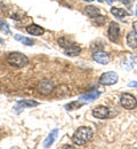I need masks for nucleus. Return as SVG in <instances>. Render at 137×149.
I'll list each match as a JSON object with an SVG mask.
<instances>
[{"label": "nucleus", "mask_w": 137, "mask_h": 149, "mask_svg": "<svg viewBox=\"0 0 137 149\" xmlns=\"http://www.w3.org/2000/svg\"><path fill=\"white\" fill-rule=\"evenodd\" d=\"M14 38H15L17 41H20V42H22L23 45H26V46H32V45L34 44V41H33L31 38L23 37V36H21V35H19V33H16V35L14 36Z\"/></svg>", "instance_id": "f3484780"}, {"label": "nucleus", "mask_w": 137, "mask_h": 149, "mask_svg": "<svg viewBox=\"0 0 137 149\" xmlns=\"http://www.w3.org/2000/svg\"><path fill=\"white\" fill-rule=\"evenodd\" d=\"M1 42H2V39H1V37H0V44H1Z\"/></svg>", "instance_id": "393cba45"}, {"label": "nucleus", "mask_w": 137, "mask_h": 149, "mask_svg": "<svg viewBox=\"0 0 137 149\" xmlns=\"http://www.w3.org/2000/svg\"><path fill=\"white\" fill-rule=\"evenodd\" d=\"M111 14L114 15L118 19H125L128 16V13L123 8H118V7H112L111 8Z\"/></svg>", "instance_id": "2eb2a0df"}, {"label": "nucleus", "mask_w": 137, "mask_h": 149, "mask_svg": "<svg viewBox=\"0 0 137 149\" xmlns=\"http://www.w3.org/2000/svg\"><path fill=\"white\" fill-rule=\"evenodd\" d=\"M7 63L13 67V68H24L29 64V58L28 56L24 55L23 53L20 52H12L7 56Z\"/></svg>", "instance_id": "f03ea898"}, {"label": "nucleus", "mask_w": 137, "mask_h": 149, "mask_svg": "<svg viewBox=\"0 0 137 149\" xmlns=\"http://www.w3.org/2000/svg\"><path fill=\"white\" fill-rule=\"evenodd\" d=\"M59 45L63 48L64 53L67 56H77L80 54L81 48L79 47L77 44L72 42L71 40H69L67 38L62 37L59 39Z\"/></svg>", "instance_id": "7ed1b4c3"}, {"label": "nucleus", "mask_w": 137, "mask_h": 149, "mask_svg": "<svg viewBox=\"0 0 137 149\" xmlns=\"http://www.w3.org/2000/svg\"><path fill=\"white\" fill-rule=\"evenodd\" d=\"M82 1H87V2H92V1H94V0H82Z\"/></svg>", "instance_id": "b1692460"}, {"label": "nucleus", "mask_w": 137, "mask_h": 149, "mask_svg": "<svg viewBox=\"0 0 137 149\" xmlns=\"http://www.w3.org/2000/svg\"><path fill=\"white\" fill-rule=\"evenodd\" d=\"M93 58H94V61H96L99 64H107L110 62V56H109V54H106L103 51H96L93 54Z\"/></svg>", "instance_id": "9d476101"}, {"label": "nucleus", "mask_w": 137, "mask_h": 149, "mask_svg": "<svg viewBox=\"0 0 137 149\" xmlns=\"http://www.w3.org/2000/svg\"><path fill=\"white\" fill-rule=\"evenodd\" d=\"M86 14L90 17V19H96L101 15V12L97 7L95 6H87L86 7Z\"/></svg>", "instance_id": "4468645a"}, {"label": "nucleus", "mask_w": 137, "mask_h": 149, "mask_svg": "<svg viewBox=\"0 0 137 149\" xmlns=\"http://www.w3.org/2000/svg\"><path fill=\"white\" fill-rule=\"evenodd\" d=\"M0 30H1L2 32L7 33V35H10V30H9L8 24H7L2 19H0Z\"/></svg>", "instance_id": "6ab92c4d"}, {"label": "nucleus", "mask_w": 137, "mask_h": 149, "mask_svg": "<svg viewBox=\"0 0 137 149\" xmlns=\"http://www.w3.org/2000/svg\"><path fill=\"white\" fill-rule=\"evenodd\" d=\"M98 96H99V92H96V91H93V92H89L87 94H83L81 95L79 99L82 100V101H93V100H96Z\"/></svg>", "instance_id": "dca6fc26"}, {"label": "nucleus", "mask_w": 137, "mask_h": 149, "mask_svg": "<svg viewBox=\"0 0 137 149\" xmlns=\"http://www.w3.org/2000/svg\"><path fill=\"white\" fill-rule=\"evenodd\" d=\"M130 1H131V0H122V2H123L125 5H129V3H130Z\"/></svg>", "instance_id": "412c9836"}, {"label": "nucleus", "mask_w": 137, "mask_h": 149, "mask_svg": "<svg viewBox=\"0 0 137 149\" xmlns=\"http://www.w3.org/2000/svg\"><path fill=\"white\" fill-rule=\"evenodd\" d=\"M105 1H106L107 3H112V2H113V1H116V0H105Z\"/></svg>", "instance_id": "5701e85b"}, {"label": "nucleus", "mask_w": 137, "mask_h": 149, "mask_svg": "<svg viewBox=\"0 0 137 149\" xmlns=\"http://www.w3.org/2000/svg\"><path fill=\"white\" fill-rule=\"evenodd\" d=\"M57 135H59V130H57V129H54V130L50 131V133H49V134L47 135V138L45 139V141H43V143H42V147H43V148H49V147L54 143V141L56 140Z\"/></svg>", "instance_id": "9b49d317"}, {"label": "nucleus", "mask_w": 137, "mask_h": 149, "mask_svg": "<svg viewBox=\"0 0 137 149\" xmlns=\"http://www.w3.org/2000/svg\"><path fill=\"white\" fill-rule=\"evenodd\" d=\"M55 90V85L50 79H42L37 85V91L41 95H49Z\"/></svg>", "instance_id": "20e7f679"}, {"label": "nucleus", "mask_w": 137, "mask_h": 149, "mask_svg": "<svg viewBox=\"0 0 137 149\" xmlns=\"http://www.w3.org/2000/svg\"><path fill=\"white\" fill-rule=\"evenodd\" d=\"M127 45L133 49L137 48V32L135 30L128 33V36H127Z\"/></svg>", "instance_id": "ddd939ff"}, {"label": "nucleus", "mask_w": 137, "mask_h": 149, "mask_svg": "<svg viewBox=\"0 0 137 149\" xmlns=\"http://www.w3.org/2000/svg\"><path fill=\"white\" fill-rule=\"evenodd\" d=\"M26 32L29 33V35H31V36H41V35H43V32H45V29L42 28V26H40L38 24H30V25H28L26 26Z\"/></svg>", "instance_id": "f8f14e48"}, {"label": "nucleus", "mask_w": 137, "mask_h": 149, "mask_svg": "<svg viewBox=\"0 0 137 149\" xmlns=\"http://www.w3.org/2000/svg\"><path fill=\"white\" fill-rule=\"evenodd\" d=\"M107 37L111 41L117 42L120 38V26L117 22H111L107 29Z\"/></svg>", "instance_id": "6e6552de"}, {"label": "nucleus", "mask_w": 137, "mask_h": 149, "mask_svg": "<svg viewBox=\"0 0 137 149\" xmlns=\"http://www.w3.org/2000/svg\"><path fill=\"white\" fill-rule=\"evenodd\" d=\"M94 135V132L90 127H87V126H81L79 127L78 130L76 131L72 135V142L74 145H78V146H82L85 143H87Z\"/></svg>", "instance_id": "f257e3e1"}, {"label": "nucleus", "mask_w": 137, "mask_h": 149, "mask_svg": "<svg viewBox=\"0 0 137 149\" xmlns=\"http://www.w3.org/2000/svg\"><path fill=\"white\" fill-rule=\"evenodd\" d=\"M118 74L117 72H113V71H107V72H104L99 77V83L102 85H106V86H110V85H114L118 81Z\"/></svg>", "instance_id": "0eeeda50"}, {"label": "nucleus", "mask_w": 137, "mask_h": 149, "mask_svg": "<svg viewBox=\"0 0 137 149\" xmlns=\"http://www.w3.org/2000/svg\"><path fill=\"white\" fill-rule=\"evenodd\" d=\"M93 116L98 119H105L110 116V109L105 106H97L93 109Z\"/></svg>", "instance_id": "1a4fd4ad"}, {"label": "nucleus", "mask_w": 137, "mask_h": 149, "mask_svg": "<svg viewBox=\"0 0 137 149\" xmlns=\"http://www.w3.org/2000/svg\"><path fill=\"white\" fill-rule=\"evenodd\" d=\"M134 30L137 32V22H135V23H134Z\"/></svg>", "instance_id": "4be33fe9"}, {"label": "nucleus", "mask_w": 137, "mask_h": 149, "mask_svg": "<svg viewBox=\"0 0 137 149\" xmlns=\"http://www.w3.org/2000/svg\"><path fill=\"white\" fill-rule=\"evenodd\" d=\"M128 86H129V87H137V81H130V83L128 84Z\"/></svg>", "instance_id": "aec40b11"}, {"label": "nucleus", "mask_w": 137, "mask_h": 149, "mask_svg": "<svg viewBox=\"0 0 137 149\" xmlns=\"http://www.w3.org/2000/svg\"><path fill=\"white\" fill-rule=\"evenodd\" d=\"M120 103L121 106L127 109V110H133L137 107L136 97L130 93H123L120 97Z\"/></svg>", "instance_id": "39448f33"}, {"label": "nucleus", "mask_w": 137, "mask_h": 149, "mask_svg": "<svg viewBox=\"0 0 137 149\" xmlns=\"http://www.w3.org/2000/svg\"><path fill=\"white\" fill-rule=\"evenodd\" d=\"M38 106H39V102H37V101H34V100H28V99L19 100V101L15 103L14 112H15V113H20L23 109L33 108V107H38Z\"/></svg>", "instance_id": "423d86ee"}, {"label": "nucleus", "mask_w": 137, "mask_h": 149, "mask_svg": "<svg viewBox=\"0 0 137 149\" xmlns=\"http://www.w3.org/2000/svg\"><path fill=\"white\" fill-rule=\"evenodd\" d=\"M82 106H83V102H81V101H72V102H70V103H67V104L65 106V109L69 110V111H71V110L79 109V108L82 107Z\"/></svg>", "instance_id": "a211bd4d"}, {"label": "nucleus", "mask_w": 137, "mask_h": 149, "mask_svg": "<svg viewBox=\"0 0 137 149\" xmlns=\"http://www.w3.org/2000/svg\"><path fill=\"white\" fill-rule=\"evenodd\" d=\"M136 16H137V6H136Z\"/></svg>", "instance_id": "a878e982"}]
</instances>
